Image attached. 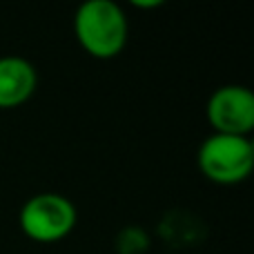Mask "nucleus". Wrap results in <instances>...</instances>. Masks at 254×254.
Here are the masks:
<instances>
[{
	"mask_svg": "<svg viewBox=\"0 0 254 254\" xmlns=\"http://www.w3.org/2000/svg\"><path fill=\"white\" fill-rule=\"evenodd\" d=\"M74 34L85 54L98 61H112L125 49L129 20L119 2L87 0L74 13Z\"/></svg>",
	"mask_w": 254,
	"mask_h": 254,
	"instance_id": "obj_1",
	"label": "nucleus"
},
{
	"mask_svg": "<svg viewBox=\"0 0 254 254\" xmlns=\"http://www.w3.org/2000/svg\"><path fill=\"white\" fill-rule=\"evenodd\" d=\"M201 174L216 185H239L254 170V145L250 136L210 134L196 154Z\"/></svg>",
	"mask_w": 254,
	"mask_h": 254,
	"instance_id": "obj_2",
	"label": "nucleus"
},
{
	"mask_svg": "<svg viewBox=\"0 0 254 254\" xmlns=\"http://www.w3.org/2000/svg\"><path fill=\"white\" fill-rule=\"evenodd\" d=\"M18 223L27 239L36 243H58L74 232L78 223V210L58 192H40L27 198L20 207Z\"/></svg>",
	"mask_w": 254,
	"mask_h": 254,
	"instance_id": "obj_3",
	"label": "nucleus"
},
{
	"mask_svg": "<svg viewBox=\"0 0 254 254\" xmlns=\"http://www.w3.org/2000/svg\"><path fill=\"white\" fill-rule=\"evenodd\" d=\"M212 134L250 136L254 129V94L246 85H221L207 101Z\"/></svg>",
	"mask_w": 254,
	"mask_h": 254,
	"instance_id": "obj_4",
	"label": "nucleus"
},
{
	"mask_svg": "<svg viewBox=\"0 0 254 254\" xmlns=\"http://www.w3.org/2000/svg\"><path fill=\"white\" fill-rule=\"evenodd\" d=\"M38 87V71L22 56H0V110L22 107Z\"/></svg>",
	"mask_w": 254,
	"mask_h": 254,
	"instance_id": "obj_5",
	"label": "nucleus"
},
{
	"mask_svg": "<svg viewBox=\"0 0 254 254\" xmlns=\"http://www.w3.org/2000/svg\"><path fill=\"white\" fill-rule=\"evenodd\" d=\"M134 7H138V9H152V7H161V0H152V2H140V0H134Z\"/></svg>",
	"mask_w": 254,
	"mask_h": 254,
	"instance_id": "obj_6",
	"label": "nucleus"
}]
</instances>
